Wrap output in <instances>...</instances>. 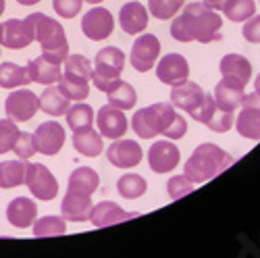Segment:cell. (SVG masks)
Returning a JSON list of instances; mask_svg holds the SVG:
<instances>
[{"label": "cell", "mask_w": 260, "mask_h": 258, "mask_svg": "<svg viewBox=\"0 0 260 258\" xmlns=\"http://www.w3.org/2000/svg\"><path fill=\"white\" fill-rule=\"evenodd\" d=\"M221 27L223 19L219 11H212L204 3H191L171 23V36L177 42H202V44H208L214 40H223Z\"/></svg>", "instance_id": "1"}, {"label": "cell", "mask_w": 260, "mask_h": 258, "mask_svg": "<svg viewBox=\"0 0 260 258\" xmlns=\"http://www.w3.org/2000/svg\"><path fill=\"white\" fill-rule=\"evenodd\" d=\"M233 163H235V158L229 152H225V150L219 148L216 144L206 142V144H200L191 152V156L185 160L183 175L193 183H204L216 175H221Z\"/></svg>", "instance_id": "2"}, {"label": "cell", "mask_w": 260, "mask_h": 258, "mask_svg": "<svg viewBox=\"0 0 260 258\" xmlns=\"http://www.w3.org/2000/svg\"><path fill=\"white\" fill-rule=\"evenodd\" d=\"M62 64H64V69L60 71V77H58L60 94L69 100H75V102L85 100L90 94L88 81L92 79V71H94L92 62L81 54H73V56L64 58Z\"/></svg>", "instance_id": "3"}, {"label": "cell", "mask_w": 260, "mask_h": 258, "mask_svg": "<svg viewBox=\"0 0 260 258\" xmlns=\"http://www.w3.org/2000/svg\"><path fill=\"white\" fill-rule=\"evenodd\" d=\"M36 40L42 46V56H46L48 60L62 64L64 58L69 56V42H67V36H64L62 25L56 19L46 17L44 13L40 15V21H38Z\"/></svg>", "instance_id": "4"}, {"label": "cell", "mask_w": 260, "mask_h": 258, "mask_svg": "<svg viewBox=\"0 0 260 258\" xmlns=\"http://www.w3.org/2000/svg\"><path fill=\"white\" fill-rule=\"evenodd\" d=\"M123 67H125V54L119 48L115 46L102 48L94 58V71H92L94 85L100 92H106L113 81L121 79Z\"/></svg>", "instance_id": "5"}, {"label": "cell", "mask_w": 260, "mask_h": 258, "mask_svg": "<svg viewBox=\"0 0 260 258\" xmlns=\"http://www.w3.org/2000/svg\"><path fill=\"white\" fill-rule=\"evenodd\" d=\"M42 13L27 15L25 19H9L3 23V46L11 50L27 48L38 36V21Z\"/></svg>", "instance_id": "6"}, {"label": "cell", "mask_w": 260, "mask_h": 258, "mask_svg": "<svg viewBox=\"0 0 260 258\" xmlns=\"http://www.w3.org/2000/svg\"><path fill=\"white\" fill-rule=\"evenodd\" d=\"M206 98L208 94L196 81H189V79L173 85V90H171V104L179 111H185L193 121L200 119V113L206 106Z\"/></svg>", "instance_id": "7"}, {"label": "cell", "mask_w": 260, "mask_h": 258, "mask_svg": "<svg viewBox=\"0 0 260 258\" xmlns=\"http://www.w3.org/2000/svg\"><path fill=\"white\" fill-rule=\"evenodd\" d=\"M25 185L31 191V196L38 200H52L58 194V181L50 171L40 165V163H27V171H25Z\"/></svg>", "instance_id": "8"}, {"label": "cell", "mask_w": 260, "mask_h": 258, "mask_svg": "<svg viewBox=\"0 0 260 258\" xmlns=\"http://www.w3.org/2000/svg\"><path fill=\"white\" fill-rule=\"evenodd\" d=\"M235 129L242 138L260 140V94L252 92L248 96H244L242 100V111L235 119Z\"/></svg>", "instance_id": "9"}, {"label": "cell", "mask_w": 260, "mask_h": 258, "mask_svg": "<svg viewBox=\"0 0 260 258\" xmlns=\"http://www.w3.org/2000/svg\"><path fill=\"white\" fill-rule=\"evenodd\" d=\"M7 117L15 123H25L40 111V98L31 90H15L5 102Z\"/></svg>", "instance_id": "10"}, {"label": "cell", "mask_w": 260, "mask_h": 258, "mask_svg": "<svg viewBox=\"0 0 260 258\" xmlns=\"http://www.w3.org/2000/svg\"><path fill=\"white\" fill-rule=\"evenodd\" d=\"M113 29H115L113 13L102 9V7L90 9L81 19V31L88 40H94V42L106 40L108 36L113 34Z\"/></svg>", "instance_id": "11"}, {"label": "cell", "mask_w": 260, "mask_h": 258, "mask_svg": "<svg viewBox=\"0 0 260 258\" xmlns=\"http://www.w3.org/2000/svg\"><path fill=\"white\" fill-rule=\"evenodd\" d=\"M160 54V42L152 34L140 36L132 46V67L140 73H146L154 67V62Z\"/></svg>", "instance_id": "12"}, {"label": "cell", "mask_w": 260, "mask_h": 258, "mask_svg": "<svg viewBox=\"0 0 260 258\" xmlns=\"http://www.w3.org/2000/svg\"><path fill=\"white\" fill-rule=\"evenodd\" d=\"M34 142H36V150L40 154L54 156L60 152V148L64 144V129L56 121L40 123L38 129L34 132Z\"/></svg>", "instance_id": "13"}, {"label": "cell", "mask_w": 260, "mask_h": 258, "mask_svg": "<svg viewBox=\"0 0 260 258\" xmlns=\"http://www.w3.org/2000/svg\"><path fill=\"white\" fill-rule=\"evenodd\" d=\"M152 106H154V113H156V119H158L160 136H165L167 140H179L187 134V123L177 113V109L173 104L156 102Z\"/></svg>", "instance_id": "14"}, {"label": "cell", "mask_w": 260, "mask_h": 258, "mask_svg": "<svg viewBox=\"0 0 260 258\" xmlns=\"http://www.w3.org/2000/svg\"><path fill=\"white\" fill-rule=\"evenodd\" d=\"M96 127L102 138H108V140H119L127 134V127H129V121L127 117L123 115L121 109L117 106L108 104V106H102L96 115Z\"/></svg>", "instance_id": "15"}, {"label": "cell", "mask_w": 260, "mask_h": 258, "mask_svg": "<svg viewBox=\"0 0 260 258\" xmlns=\"http://www.w3.org/2000/svg\"><path fill=\"white\" fill-rule=\"evenodd\" d=\"M148 165L154 173H171L179 165V148L167 140L154 142L148 150Z\"/></svg>", "instance_id": "16"}, {"label": "cell", "mask_w": 260, "mask_h": 258, "mask_svg": "<svg viewBox=\"0 0 260 258\" xmlns=\"http://www.w3.org/2000/svg\"><path fill=\"white\" fill-rule=\"evenodd\" d=\"M108 163L117 169H132L142 160V146L134 140H115L106 150Z\"/></svg>", "instance_id": "17"}, {"label": "cell", "mask_w": 260, "mask_h": 258, "mask_svg": "<svg viewBox=\"0 0 260 258\" xmlns=\"http://www.w3.org/2000/svg\"><path fill=\"white\" fill-rule=\"evenodd\" d=\"M92 208H94V202L90 194H81L75 189H67V196L62 198V204H60L64 221H73V223L88 221Z\"/></svg>", "instance_id": "18"}, {"label": "cell", "mask_w": 260, "mask_h": 258, "mask_svg": "<svg viewBox=\"0 0 260 258\" xmlns=\"http://www.w3.org/2000/svg\"><path fill=\"white\" fill-rule=\"evenodd\" d=\"M156 75L167 85H177L189 77V64H187L185 56H181L177 52H171V54L160 58L158 67H156Z\"/></svg>", "instance_id": "19"}, {"label": "cell", "mask_w": 260, "mask_h": 258, "mask_svg": "<svg viewBox=\"0 0 260 258\" xmlns=\"http://www.w3.org/2000/svg\"><path fill=\"white\" fill-rule=\"evenodd\" d=\"M136 217H140V212H127L119 204L106 200V202L94 204L90 221L94 227H111V225H119V223H125V221L136 219Z\"/></svg>", "instance_id": "20"}, {"label": "cell", "mask_w": 260, "mask_h": 258, "mask_svg": "<svg viewBox=\"0 0 260 258\" xmlns=\"http://www.w3.org/2000/svg\"><path fill=\"white\" fill-rule=\"evenodd\" d=\"M244 83L235 81L231 77H223L214 88V102L216 106H221L223 111H229V113H235L237 106H242V100H244Z\"/></svg>", "instance_id": "21"}, {"label": "cell", "mask_w": 260, "mask_h": 258, "mask_svg": "<svg viewBox=\"0 0 260 258\" xmlns=\"http://www.w3.org/2000/svg\"><path fill=\"white\" fill-rule=\"evenodd\" d=\"M198 123H204L210 132H216V134H225L233 127V113L229 111H223L221 106H216L214 98L208 94L206 98V106L200 113V119Z\"/></svg>", "instance_id": "22"}, {"label": "cell", "mask_w": 260, "mask_h": 258, "mask_svg": "<svg viewBox=\"0 0 260 258\" xmlns=\"http://www.w3.org/2000/svg\"><path fill=\"white\" fill-rule=\"evenodd\" d=\"M36 217H38V206L34 200L29 198H15L11 200V204L7 206V219L13 227H19V229H27L36 223Z\"/></svg>", "instance_id": "23"}, {"label": "cell", "mask_w": 260, "mask_h": 258, "mask_svg": "<svg viewBox=\"0 0 260 258\" xmlns=\"http://www.w3.org/2000/svg\"><path fill=\"white\" fill-rule=\"evenodd\" d=\"M119 25L125 34L136 36L146 29L148 25V11L140 3H127L119 11Z\"/></svg>", "instance_id": "24"}, {"label": "cell", "mask_w": 260, "mask_h": 258, "mask_svg": "<svg viewBox=\"0 0 260 258\" xmlns=\"http://www.w3.org/2000/svg\"><path fill=\"white\" fill-rule=\"evenodd\" d=\"M27 71H29L31 81L42 83V85H52L60 77V64L48 60L46 56H36V58H29Z\"/></svg>", "instance_id": "25"}, {"label": "cell", "mask_w": 260, "mask_h": 258, "mask_svg": "<svg viewBox=\"0 0 260 258\" xmlns=\"http://www.w3.org/2000/svg\"><path fill=\"white\" fill-rule=\"evenodd\" d=\"M73 148L77 150L79 154L88 156V158H96L102 152V136L100 132H96L94 127L88 129H81V132L73 134Z\"/></svg>", "instance_id": "26"}, {"label": "cell", "mask_w": 260, "mask_h": 258, "mask_svg": "<svg viewBox=\"0 0 260 258\" xmlns=\"http://www.w3.org/2000/svg\"><path fill=\"white\" fill-rule=\"evenodd\" d=\"M221 75L231 77V79L246 85L250 81V75H252V64L242 54H227L221 58Z\"/></svg>", "instance_id": "27"}, {"label": "cell", "mask_w": 260, "mask_h": 258, "mask_svg": "<svg viewBox=\"0 0 260 258\" xmlns=\"http://www.w3.org/2000/svg\"><path fill=\"white\" fill-rule=\"evenodd\" d=\"M132 127H134V132L138 134V138H142V140H154L156 136H160L154 106L136 111V115L132 119Z\"/></svg>", "instance_id": "28"}, {"label": "cell", "mask_w": 260, "mask_h": 258, "mask_svg": "<svg viewBox=\"0 0 260 258\" xmlns=\"http://www.w3.org/2000/svg\"><path fill=\"white\" fill-rule=\"evenodd\" d=\"M106 96H108V104L117 106L121 111L134 109L138 102V92L134 90V85H129L127 81H121V79L111 83V88L106 90Z\"/></svg>", "instance_id": "29"}, {"label": "cell", "mask_w": 260, "mask_h": 258, "mask_svg": "<svg viewBox=\"0 0 260 258\" xmlns=\"http://www.w3.org/2000/svg\"><path fill=\"white\" fill-rule=\"evenodd\" d=\"M69 102H71L69 98H64L60 94L58 85L56 88L46 85V90L42 92V96H40V111L50 115V117H62V115H67V111H69V106H71Z\"/></svg>", "instance_id": "30"}, {"label": "cell", "mask_w": 260, "mask_h": 258, "mask_svg": "<svg viewBox=\"0 0 260 258\" xmlns=\"http://www.w3.org/2000/svg\"><path fill=\"white\" fill-rule=\"evenodd\" d=\"M27 160H3L0 163V187L11 189L21 183H25Z\"/></svg>", "instance_id": "31"}, {"label": "cell", "mask_w": 260, "mask_h": 258, "mask_svg": "<svg viewBox=\"0 0 260 258\" xmlns=\"http://www.w3.org/2000/svg\"><path fill=\"white\" fill-rule=\"evenodd\" d=\"M31 81L27 67H19L15 62H0V88L15 90L19 85H27Z\"/></svg>", "instance_id": "32"}, {"label": "cell", "mask_w": 260, "mask_h": 258, "mask_svg": "<svg viewBox=\"0 0 260 258\" xmlns=\"http://www.w3.org/2000/svg\"><path fill=\"white\" fill-rule=\"evenodd\" d=\"M98 185H100L98 173L90 167H79L69 175V189H75V191H81V194H90L92 196V194L98 189Z\"/></svg>", "instance_id": "33"}, {"label": "cell", "mask_w": 260, "mask_h": 258, "mask_svg": "<svg viewBox=\"0 0 260 258\" xmlns=\"http://www.w3.org/2000/svg\"><path fill=\"white\" fill-rule=\"evenodd\" d=\"M94 123V109L90 104H85L83 100L77 102L75 106H69L67 111V125L71 127V132H81V129H88Z\"/></svg>", "instance_id": "34"}, {"label": "cell", "mask_w": 260, "mask_h": 258, "mask_svg": "<svg viewBox=\"0 0 260 258\" xmlns=\"http://www.w3.org/2000/svg\"><path fill=\"white\" fill-rule=\"evenodd\" d=\"M117 189H119V194L125 200H134V198L144 196L146 189H148V183H146V179L142 175L127 173L117 181Z\"/></svg>", "instance_id": "35"}, {"label": "cell", "mask_w": 260, "mask_h": 258, "mask_svg": "<svg viewBox=\"0 0 260 258\" xmlns=\"http://www.w3.org/2000/svg\"><path fill=\"white\" fill-rule=\"evenodd\" d=\"M67 231L64 217H42L34 223V235L36 238H56Z\"/></svg>", "instance_id": "36"}, {"label": "cell", "mask_w": 260, "mask_h": 258, "mask_svg": "<svg viewBox=\"0 0 260 258\" xmlns=\"http://www.w3.org/2000/svg\"><path fill=\"white\" fill-rule=\"evenodd\" d=\"M254 11H256V5L252 0H227L225 7H223V13L229 21H248L250 17H254Z\"/></svg>", "instance_id": "37"}, {"label": "cell", "mask_w": 260, "mask_h": 258, "mask_svg": "<svg viewBox=\"0 0 260 258\" xmlns=\"http://www.w3.org/2000/svg\"><path fill=\"white\" fill-rule=\"evenodd\" d=\"M183 3L185 0H148V9H150V15H152L154 19L167 21V19L175 17L179 13Z\"/></svg>", "instance_id": "38"}, {"label": "cell", "mask_w": 260, "mask_h": 258, "mask_svg": "<svg viewBox=\"0 0 260 258\" xmlns=\"http://www.w3.org/2000/svg\"><path fill=\"white\" fill-rule=\"evenodd\" d=\"M17 136H19L17 123L11 121V119H0V154L13 152V146L17 142Z\"/></svg>", "instance_id": "39"}, {"label": "cell", "mask_w": 260, "mask_h": 258, "mask_svg": "<svg viewBox=\"0 0 260 258\" xmlns=\"http://www.w3.org/2000/svg\"><path fill=\"white\" fill-rule=\"evenodd\" d=\"M193 191V181H189L185 175H175L171 177L169 183H167V194L171 200H179L183 196H187V194Z\"/></svg>", "instance_id": "40"}, {"label": "cell", "mask_w": 260, "mask_h": 258, "mask_svg": "<svg viewBox=\"0 0 260 258\" xmlns=\"http://www.w3.org/2000/svg\"><path fill=\"white\" fill-rule=\"evenodd\" d=\"M13 152L15 156L23 158V160H29L38 150H36V142H34V134H25V132H19L17 136V142L13 146Z\"/></svg>", "instance_id": "41"}, {"label": "cell", "mask_w": 260, "mask_h": 258, "mask_svg": "<svg viewBox=\"0 0 260 258\" xmlns=\"http://www.w3.org/2000/svg\"><path fill=\"white\" fill-rule=\"evenodd\" d=\"M81 5H83V0H52V7L56 11V15L62 19L77 17L81 11Z\"/></svg>", "instance_id": "42"}, {"label": "cell", "mask_w": 260, "mask_h": 258, "mask_svg": "<svg viewBox=\"0 0 260 258\" xmlns=\"http://www.w3.org/2000/svg\"><path fill=\"white\" fill-rule=\"evenodd\" d=\"M242 34L248 42H252V44H260V15L248 19V23H244Z\"/></svg>", "instance_id": "43"}, {"label": "cell", "mask_w": 260, "mask_h": 258, "mask_svg": "<svg viewBox=\"0 0 260 258\" xmlns=\"http://www.w3.org/2000/svg\"><path fill=\"white\" fill-rule=\"evenodd\" d=\"M202 3H204L206 7H210L212 11H223V7H225L227 0H202Z\"/></svg>", "instance_id": "44"}, {"label": "cell", "mask_w": 260, "mask_h": 258, "mask_svg": "<svg viewBox=\"0 0 260 258\" xmlns=\"http://www.w3.org/2000/svg\"><path fill=\"white\" fill-rule=\"evenodd\" d=\"M19 5H23V7H34V5H38V3H42V0H17Z\"/></svg>", "instance_id": "45"}, {"label": "cell", "mask_w": 260, "mask_h": 258, "mask_svg": "<svg viewBox=\"0 0 260 258\" xmlns=\"http://www.w3.org/2000/svg\"><path fill=\"white\" fill-rule=\"evenodd\" d=\"M254 88H256V92L260 94V75L256 77V81H254Z\"/></svg>", "instance_id": "46"}, {"label": "cell", "mask_w": 260, "mask_h": 258, "mask_svg": "<svg viewBox=\"0 0 260 258\" xmlns=\"http://www.w3.org/2000/svg\"><path fill=\"white\" fill-rule=\"evenodd\" d=\"M88 5H100V3H104V0H85Z\"/></svg>", "instance_id": "47"}, {"label": "cell", "mask_w": 260, "mask_h": 258, "mask_svg": "<svg viewBox=\"0 0 260 258\" xmlns=\"http://www.w3.org/2000/svg\"><path fill=\"white\" fill-rule=\"evenodd\" d=\"M5 7H7V3H5V0H0V15L5 13Z\"/></svg>", "instance_id": "48"}, {"label": "cell", "mask_w": 260, "mask_h": 258, "mask_svg": "<svg viewBox=\"0 0 260 258\" xmlns=\"http://www.w3.org/2000/svg\"><path fill=\"white\" fill-rule=\"evenodd\" d=\"M0 40H3V23H0ZM0 44H3V42H0Z\"/></svg>", "instance_id": "49"}]
</instances>
